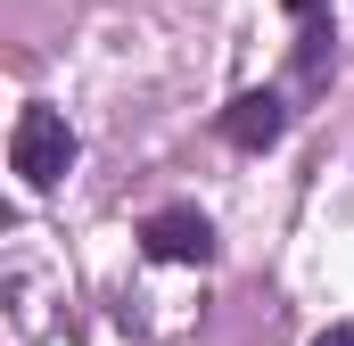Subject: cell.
Here are the masks:
<instances>
[{"label": "cell", "mask_w": 354, "mask_h": 346, "mask_svg": "<svg viewBox=\"0 0 354 346\" xmlns=\"http://www.w3.org/2000/svg\"><path fill=\"white\" fill-rule=\"evenodd\" d=\"M313 346H354V322H338V330H322Z\"/></svg>", "instance_id": "4"}, {"label": "cell", "mask_w": 354, "mask_h": 346, "mask_svg": "<svg viewBox=\"0 0 354 346\" xmlns=\"http://www.w3.org/2000/svg\"><path fill=\"white\" fill-rule=\"evenodd\" d=\"M288 8H297V17H322V8H330V0H288Z\"/></svg>", "instance_id": "5"}, {"label": "cell", "mask_w": 354, "mask_h": 346, "mask_svg": "<svg viewBox=\"0 0 354 346\" xmlns=\"http://www.w3.org/2000/svg\"><path fill=\"white\" fill-rule=\"evenodd\" d=\"M280 132H288V107H280L272 91H239V99L223 107V140H231V149H272Z\"/></svg>", "instance_id": "3"}, {"label": "cell", "mask_w": 354, "mask_h": 346, "mask_svg": "<svg viewBox=\"0 0 354 346\" xmlns=\"http://www.w3.org/2000/svg\"><path fill=\"white\" fill-rule=\"evenodd\" d=\"M8 165L25 190H58L75 165V124L58 107H17V132H8Z\"/></svg>", "instance_id": "1"}, {"label": "cell", "mask_w": 354, "mask_h": 346, "mask_svg": "<svg viewBox=\"0 0 354 346\" xmlns=\"http://www.w3.org/2000/svg\"><path fill=\"white\" fill-rule=\"evenodd\" d=\"M140 248L157 264H206L214 256V223H206L198 206H157V215L140 223Z\"/></svg>", "instance_id": "2"}]
</instances>
